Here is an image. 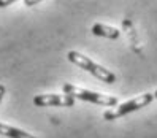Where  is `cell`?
Returning a JSON list of instances; mask_svg holds the SVG:
<instances>
[{"label": "cell", "mask_w": 157, "mask_h": 138, "mask_svg": "<svg viewBox=\"0 0 157 138\" xmlns=\"http://www.w3.org/2000/svg\"><path fill=\"white\" fill-rule=\"evenodd\" d=\"M33 105L38 108L46 106H73L75 105V98L67 95V94H40L33 97Z\"/></svg>", "instance_id": "obj_4"}, {"label": "cell", "mask_w": 157, "mask_h": 138, "mask_svg": "<svg viewBox=\"0 0 157 138\" xmlns=\"http://www.w3.org/2000/svg\"><path fill=\"white\" fill-rule=\"evenodd\" d=\"M154 97L157 98V89H155V92H154Z\"/></svg>", "instance_id": "obj_10"}, {"label": "cell", "mask_w": 157, "mask_h": 138, "mask_svg": "<svg viewBox=\"0 0 157 138\" xmlns=\"http://www.w3.org/2000/svg\"><path fill=\"white\" fill-rule=\"evenodd\" d=\"M40 2L38 0H24V5L25 6H33V5H38Z\"/></svg>", "instance_id": "obj_7"}, {"label": "cell", "mask_w": 157, "mask_h": 138, "mask_svg": "<svg viewBox=\"0 0 157 138\" xmlns=\"http://www.w3.org/2000/svg\"><path fill=\"white\" fill-rule=\"evenodd\" d=\"M90 32L95 36H103V38H109V40H116V38H119V35H121V32H119L116 27L101 24V22H97V24L92 25Z\"/></svg>", "instance_id": "obj_5"}, {"label": "cell", "mask_w": 157, "mask_h": 138, "mask_svg": "<svg viewBox=\"0 0 157 138\" xmlns=\"http://www.w3.org/2000/svg\"><path fill=\"white\" fill-rule=\"evenodd\" d=\"M62 90H63V94H67L73 98H79V100L90 102V103H95V105H101V106H116L117 105V98L114 95H108V94H101V92L82 89V87L75 86V84H68V82H63Z\"/></svg>", "instance_id": "obj_2"}, {"label": "cell", "mask_w": 157, "mask_h": 138, "mask_svg": "<svg viewBox=\"0 0 157 138\" xmlns=\"http://www.w3.org/2000/svg\"><path fill=\"white\" fill-rule=\"evenodd\" d=\"M5 92H6L5 86H3V84H0V103H2V100H3V95H5Z\"/></svg>", "instance_id": "obj_8"}, {"label": "cell", "mask_w": 157, "mask_h": 138, "mask_svg": "<svg viewBox=\"0 0 157 138\" xmlns=\"http://www.w3.org/2000/svg\"><path fill=\"white\" fill-rule=\"evenodd\" d=\"M0 135L6 138H36L32 133H27L25 130H21V128L3 124V122H0Z\"/></svg>", "instance_id": "obj_6"}, {"label": "cell", "mask_w": 157, "mask_h": 138, "mask_svg": "<svg viewBox=\"0 0 157 138\" xmlns=\"http://www.w3.org/2000/svg\"><path fill=\"white\" fill-rule=\"evenodd\" d=\"M154 98H155L154 94H151V92H144V94L138 95V97H135L132 100H128V102H124L121 105H117V108H114V109H108V111H105L103 113V119H106V121H114V119L127 116V114H130L133 111H138V109L147 106Z\"/></svg>", "instance_id": "obj_3"}, {"label": "cell", "mask_w": 157, "mask_h": 138, "mask_svg": "<svg viewBox=\"0 0 157 138\" xmlns=\"http://www.w3.org/2000/svg\"><path fill=\"white\" fill-rule=\"evenodd\" d=\"M13 2H11V0H0V6H8V5H11Z\"/></svg>", "instance_id": "obj_9"}, {"label": "cell", "mask_w": 157, "mask_h": 138, "mask_svg": "<svg viewBox=\"0 0 157 138\" xmlns=\"http://www.w3.org/2000/svg\"><path fill=\"white\" fill-rule=\"evenodd\" d=\"M67 59L71 63H75L76 67H79L81 70H86L87 73H90L92 76H95L97 79H100L101 82H106V84L116 82V75L111 70L105 68L103 65H98V63H95L90 57L84 56V54H81L78 51H68Z\"/></svg>", "instance_id": "obj_1"}]
</instances>
